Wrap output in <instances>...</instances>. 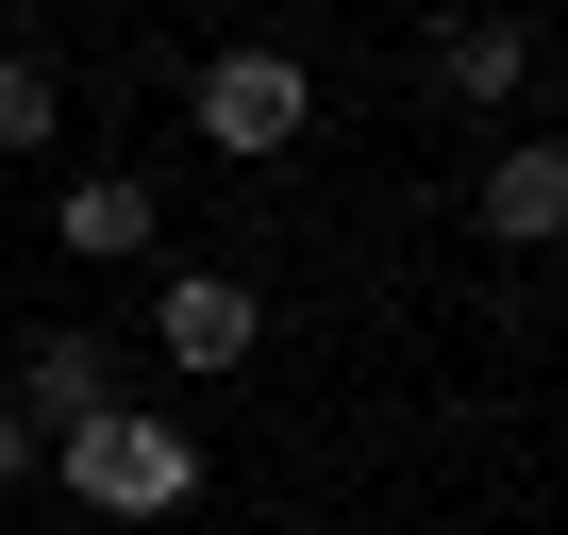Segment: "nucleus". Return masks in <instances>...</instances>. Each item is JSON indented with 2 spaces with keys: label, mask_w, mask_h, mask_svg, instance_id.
Wrapping results in <instances>:
<instances>
[{
  "label": "nucleus",
  "mask_w": 568,
  "mask_h": 535,
  "mask_svg": "<svg viewBox=\"0 0 568 535\" xmlns=\"http://www.w3.org/2000/svg\"><path fill=\"white\" fill-rule=\"evenodd\" d=\"M518 68H535L518 18H452V34H435V84H452V101H518Z\"/></svg>",
  "instance_id": "nucleus-6"
},
{
  "label": "nucleus",
  "mask_w": 568,
  "mask_h": 535,
  "mask_svg": "<svg viewBox=\"0 0 568 535\" xmlns=\"http://www.w3.org/2000/svg\"><path fill=\"white\" fill-rule=\"evenodd\" d=\"M51 452H68V485H84L101 518H184V485H201V435L151 418V402H101V418L51 435Z\"/></svg>",
  "instance_id": "nucleus-1"
},
{
  "label": "nucleus",
  "mask_w": 568,
  "mask_h": 535,
  "mask_svg": "<svg viewBox=\"0 0 568 535\" xmlns=\"http://www.w3.org/2000/svg\"><path fill=\"white\" fill-rule=\"evenodd\" d=\"M151 335H168V369H201V385H217V369H251V335H267V302L234 285V268H184V285L151 302Z\"/></svg>",
  "instance_id": "nucleus-3"
},
{
  "label": "nucleus",
  "mask_w": 568,
  "mask_h": 535,
  "mask_svg": "<svg viewBox=\"0 0 568 535\" xmlns=\"http://www.w3.org/2000/svg\"><path fill=\"white\" fill-rule=\"evenodd\" d=\"M485 234H501V251H551V234H568V151H551V134L485 151Z\"/></svg>",
  "instance_id": "nucleus-4"
},
{
  "label": "nucleus",
  "mask_w": 568,
  "mask_h": 535,
  "mask_svg": "<svg viewBox=\"0 0 568 535\" xmlns=\"http://www.w3.org/2000/svg\"><path fill=\"white\" fill-rule=\"evenodd\" d=\"M51 234H68V251H151V184H134V168H84V184L51 201Z\"/></svg>",
  "instance_id": "nucleus-7"
},
{
  "label": "nucleus",
  "mask_w": 568,
  "mask_h": 535,
  "mask_svg": "<svg viewBox=\"0 0 568 535\" xmlns=\"http://www.w3.org/2000/svg\"><path fill=\"white\" fill-rule=\"evenodd\" d=\"M34 452H51V435H34V418H18V402H0V485H18V468H34Z\"/></svg>",
  "instance_id": "nucleus-9"
},
{
  "label": "nucleus",
  "mask_w": 568,
  "mask_h": 535,
  "mask_svg": "<svg viewBox=\"0 0 568 535\" xmlns=\"http://www.w3.org/2000/svg\"><path fill=\"white\" fill-rule=\"evenodd\" d=\"M0 151H51V68L0 51Z\"/></svg>",
  "instance_id": "nucleus-8"
},
{
  "label": "nucleus",
  "mask_w": 568,
  "mask_h": 535,
  "mask_svg": "<svg viewBox=\"0 0 568 535\" xmlns=\"http://www.w3.org/2000/svg\"><path fill=\"white\" fill-rule=\"evenodd\" d=\"M184 118H201L234 168H267L284 134H302V68H284V51H217V68L184 84Z\"/></svg>",
  "instance_id": "nucleus-2"
},
{
  "label": "nucleus",
  "mask_w": 568,
  "mask_h": 535,
  "mask_svg": "<svg viewBox=\"0 0 568 535\" xmlns=\"http://www.w3.org/2000/svg\"><path fill=\"white\" fill-rule=\"evenodd\" d=\"M101 402H118V369H101V335H34V352H18V418H34V435H84Z\"/></svg>",
  "instance_id": "nucleus-5"
}]
</instances>
